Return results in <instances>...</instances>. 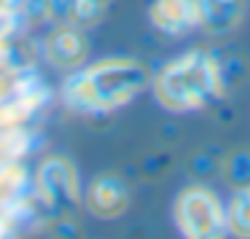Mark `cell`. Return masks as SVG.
Returning a JSON list of instances; mask_svg holds the SVG:
<instances>
[{"label": "cell", "instance_id": "7a4b0ae2", "mask_svg": "<svg viewBox=\"0 0 250 239\" xmlns=\"http://www.w3.org/2000/svg\"><path fill=\"white\" fill-rule=\"evenodd\" d=\"M221 86H223L221 67L202 49L178 57L153 78L156 100L175 113L207 105L212 97L221 94Z\"/></svg>", "mask_w": 250, "mask_h": 239}, {"label": "cell", "instance_id": "ba28073f", "mask_svg": "<svg viewBox=\"0 0 250 239\" xmlns=\"http://www.w3.org/2000/svg\"><path fill=\"white\" fill-rule=\"evenodd\" d=\"M89 54V43L81 35L78 27H60L46 38V57L54 67L60 70H73V67L83 65Z\"/></svg>", "mask_w": 250, "mask_h": 239}, {"label": "cell", "instance_id": "277c9868", "mask_svg": "<svg viewBox=\"0 0 250 239\" xmlns=\"http://www.w3.org/2000/svg\"><path fill=\"white\" fill-rule=\"evenodd\" d=\"M35 185H38V196L49 210H73L78 207V196H81V188H78V172L73 167V161L62 156H51L46 159L38 167V175H35Z\"/></svg>", "mask_w": 250, "mask_h": 239}, {"label": "cell", "instance_id": "5b68a950", "mask_svg": "<svg viewBox=\"0 0 250 239\" xmlns=\"http://www.w3.org/2000/svg\"><path fill=\"white\" fill-rule=\"evenodd\" d=\"M86 210L100 220H116L129 207V188L119 175H100L86 188Z\"/></svg>", "mask_w": 250, "mask_h": 239}, {"label": "cell", "instance_id": "30bf717a", "mask_svg": "<svg viewBox=\"0 0 250 239\" xmlns=\"http://www.w3.org/2000/svg\"><path fill=\"white\" fill-rule=\"evenodd\" d=\"M108 6H110V0H76L70 22L76 27H94L108 14Z\"/></svg>", "mask_w": 250, "mask_h": 239}, {"label": "cell", "instance_id": "8fae6325", "mask_svg": "<svg viewBox=\"0 0 250 239\" xmlns=\"http://www.w3.org/2000/svg\"><path fill=\"white\" fill-rule=\"evenodd\" d=\"M226 180L234 188L250 185V151H237L226 159Z\"/></svg>", "mask_w": 250, "mask_h": 239}, {"label": "cell", "instance_id": "3957f363", "mask_svg": "<svg viewBox=\"0 0 250 239\" xmlns=\"http://www.w3.org/2000/svg\"><path fill=\"white\" fill-rule=\"evenodd\" d=\"M172 218L180 234L191 239H210L226 228V207L205 185H188L172 204Z\"/></svg>", "mask_w": 250, "mask_h": 239}, {"label": "cell", "instance_id": "8992f818", "mask_svg": "<svg viewBox=\"0 0 250 239\" xmlns=\"http://www.w3.org/2000/svg\"><path fill=\"white\" fill-rule=\"evenodd\" d=\"M148 19L164 35H186L196 27V0H151Z\"/></svg>", "mask_w": 250, "mask_h": 239}, {"label": "cell", "instance_id": "7c38bea8", "mask_svg": "<svg viewBox=\"0 0 250 239\" xmlns=\"http://www.w3.org/2000/svg\"><path fill=\"white\" fill-rule=\"evenodd\" d=\"M73 8H76V0H46V14L62 24L73 19Z\"/></svg>", "mask_w": 250, "mask_h": 239}, {"label": "cell", "instance_id": "9c48e42d", "mask_svg": "<svg viewBox=\"0 0 250 239\" xmlns=\"http://www.w3.org/2000/svg\"><path fill=\"white\" fill-rule=\"evenodd\" d=\"M226 226L237 237H250V185L234 191L226 207Z\"/></svg>", "mask_w": 250, "mask_h": 239}, {"label": "cell", "instance_id": "52a82bcc", "mask_svg": "<svg viewBox=\"0 0 250 239\" xmlns=\"http://www.w3.org/2000/svg\"><path fill=\"white\" fill-rule=\"evenodd\" d=\"M242 0H196V27L210 35H231L242 24Z\"/></svg>", "mask_w": 250, "mask_h": 239}, {"label": "cell", "instance_id": "6da1fadb", "mask_svg": "<svg viewBox=\"0 0 250 239\" xmlns=\"http://www.w3.org/2000/svg\"><path fill=\"white\" fill-rule=\"evenodd\" d=\"M148 81L146 65L129 57H110L73 76L65 86V100L78 113H110L132 102Z\"/></svg>", "mask_w": 250, "mask_h": 239}]
</instances>
